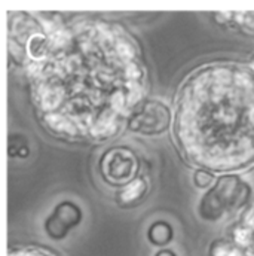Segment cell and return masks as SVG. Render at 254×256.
I'll list each match as a JSON object with an SVG mask.
<instances>
[{"label": "cell", "mask_w": 254, "mask_h": 256, "mask_svg": "<svg viewBox=\"0 0 254 256\" xmlns=\"http://www.w3.org/2000/svg\"><path fill=\"white\" fill-rule=\"evenodd\" d=\"M10 256H54L49 252L40 250V249H22L19 252H13Z\"/></svg>", "instance_id": "7a4b0ae2"}, {"label": "cell", "mask_w": 254, "mask_h": 256, "mask_svg": "<svg viewBox=\"0 0 254 256\" xmlns=\"http://www.w3.org/2000/svg\"><path fill=\"white\" fill-rule=\"evenodd\" d=\"M131 158H132V155L128 150H115V152H112V158L109 160L107 167H106V170L109 173V178L113 179V180H118V182H122L124 179H127L128 176L131 174V164L124 166L125 170H116L118 168L116 162L119 160V161H124V164H125ZM119 168H122V164H119Z\"/></svg>", "instance_id": "6da1fadb"}]
</instances>
